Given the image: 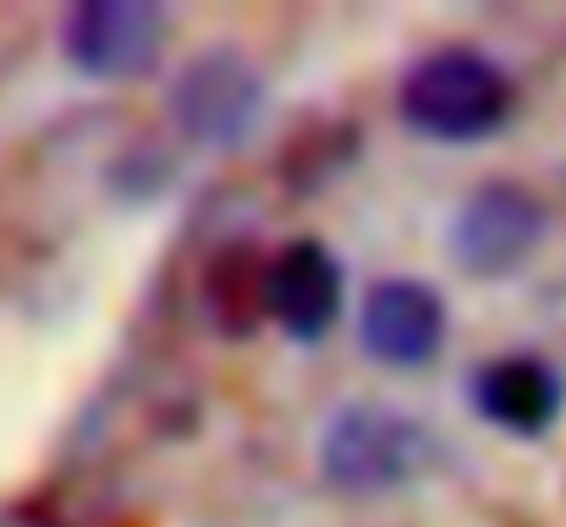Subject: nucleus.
Returning <instances> with one entry per match:
<instances>
[{"instance_id": "obj_1", "label": "nucleus", "mask_w": 566, "mask_h": 527, "mask_svg": "<svg viewBox=\"0 0 566 527\" xmlns=\"http://www.w3.org/2000/svg\"><path fill=\"white\" fill-rule=\"evenodd\" d=\"M517 88L506 66L473 44H440L418 55L396 88L401 122L429 144H479L506 127Z\"/></svg>"}, {"instance_id": "obj_2", "label": "nucleus", "mask_w": 566, "mask_h": 527, "mask_svg": "<svg viewBox=\"0 0 566 527\" xmlns=\"http://www.w3.org/2000/svg\"><path fill=\"white\" fill-rule=\"evenodd\" d=\"M434 462V434L385 401L342 407L319 434V473L342 495H396L418 484Z\"/></svg>"}, {"instance_id": "obj_3", "label": "nucleus", "mask_w": 566, "mask_h": 527, "mask_svg": "<svg viewBox=\"0 0 566 527\" xmlns=\"http://www.w3.org/2000/svg\"><path fill=\"white\" fill-rule=\"evenodd\" d=\"M166 110H171V127L198 149H237L264 116V77L242 50L209 44L171 83Z\"/></svg>"}, {"instance_id": "obj_4", "label": "nucleus", "mask_w": 566, "mask_h": 527, "mask_svg": "<svg viewBox=\"0 0 566 527\" xmlns=\"http://www.w3.org/2000/svg\"><path fill=\"white\" fill-rule=\"evenodd\" d=\"M166 28L155 0H83L61 22V55L94 83H127L160 66Z\"/></svg>"}, {"instance_id": "obj_5", "label": "nucleus", "mask_w": 566, "mask_h": 527, "mask_svg": "<svg viewBox=\"0 0 566 527\" xmlns=\"http://www.w3.org/2000/svg\"><path fill=\"white\" fill-rule=\"evenodd\" d=\"M545 203L539 192H528L523 181H484L462 198L457 220H451V259L479 275H512L534 259V247L545 242Z\"/></svg>"}, {"instance_id": "obj_6", "label": "nucleus", "mask_w": 566, "mask_h": 527, "mask_svg": "<svg viewBox=\"0 0 566 527\" xmlns=\"http://www.w3.org/2000/svg\"><path fill=\"white\" fill-rule=\"evenodd\" d=\"M358 341L385 368H423L446 347V303L412 275H390L364 292Z\"/></svg>"}, {"instance_id": "obj_7", "label": "nucleus", "mask_w": 566, "mask_h": 527, "mask_svg": "<svg viewBox=\"0 0 566 527\" xmlns=\"http://www.w3.org/2000/svg\"><path fill=\"white\" fill-rule=\"evenodd\" d=\"M264 303H270V319L292 341H319L347 303V275L319 236H292L270 253Z\"/></svg>"}, {"instance_id": "obj_8", "label": "nucleus", "mask_w": 566, "mask_h": 527, "mask_svg": "<svg viewBox=\"0 0 566 527\" xmlns=\"http://www.w3.org/2000/svg\"><path fill=\"white\" fill-rule=\"evenodd\" d=\"M562 373L534 357V351H506V357H490L479 373H473V407L484 423L506 429V434H545L556 418H562Z\"/></svg>"}, {"instance_id": "obj_9", "label": "nucleus", "mask_w": 566, "mask_h": 527, "mask_svg": "<svg viewBox=\"0 0 566 527\" xmlns=\"http://www.w3.org/2000/svg\"><path fill=\"white\" fill-rule=\"evenodd\" d=\"M264 286H270V253H253V247H220L214 264L203 270V308L214 319L220 336H248L270 319V303H264Z\"/></svg>"}]
</instances>
